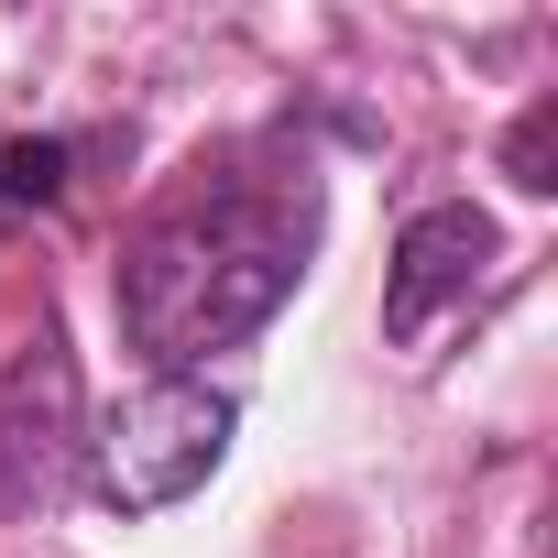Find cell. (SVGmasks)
I'll return each mask as SVG.
<instances>
[{
	"mask_svg": "<svg viewBox=\"0 0 558 558\" xmlns=\"http://www.w3.org/2000/svg\"><path fill=\"white\" fill-rule=\"evenodd\" d=\"M307 252H318V175H219L175 208H154L121 241V340L154 362V384L197 373L208 351H241L252 329H274L307 286Z\"/></svg>",
	"mask_w": 558,
	"mask_h": 558,
	"instance_id": "1",
	"label": "cell"
},
{
	"mask_svg": "<svg viewBox=\"0 0 558 558\" xmlns=\"http://www.w3.org/2000/svg\"><path fill=\"white\" fill-rule=\"evenodd\" d=\"M230 427H241V405L219 395V384H197V373H175V384H143L132 405H110L99 427H88V460H77V482L121 514V525H143V514H175L219 460H230Z\"/></svg>",
	"mask_w": 558,
	"mask_h": 558,
	"instance_id": "2",
	"label": "cell"
},
{
	"mask_svg": "<svg viewBox=\"0 0 558 558\" xmlns=\"http://www.w3.org/2000/svg\"><path fill=\"white\" fill-rule=\"evenodd\" d=\"M77 460H88V416H77V362L56 329H34L0 373V504L12 514H45L77 493Z\"/></svg>",
	"mask_w": 558,
	"mask_h": 558,
	"instance_id": "3",
	"label": "cell"
},
{
	"mask_svg": "<svg viewBox=\"0 0 558 558\" xmlns=\"http://www.w3.org/2000/svg\"><path fill=\"white\" fill-rule=\"evenodd\" d=\"M493 263H504L493 208H471V197L416 208V219L395 230V274H384V340H395V351H416L449 307H471V286H482Z\"/></svg>",
	"mask_w": 558,
	"mask_h": 558,
	"instance_id": "4",
	"label": "cell"
},
{
	"mask_svg": "<svg viewBox=\"0 0 558 558\" xmlns=\"http://www.w3.org/2000/svg\"><path fill=\"white\" fill-rule=\"evenodd\" d=\"M66 143H0V219H12V208H56L66 197Z\"/></svg>",
	"mask_w": 558,
	"mask_h": 558,
	"instance_id": "5",
	"label": "cell"
},
{
	"mask_svg": "<svg viewBox=\"0 0 558 558\" xmlns=\"http://www.w3.org/2000/svg\"><path fill=\"white\" fill-rule=\"evenodd\" d=\"M547 132H558V110H525V121H514V143H504L514 186H536V197H547Z\"/></svg>",
	"mask_w": 558,
	"mask_h": 558,
	"instance_id": "6",
	"label": "cell"
}]
</instances>
